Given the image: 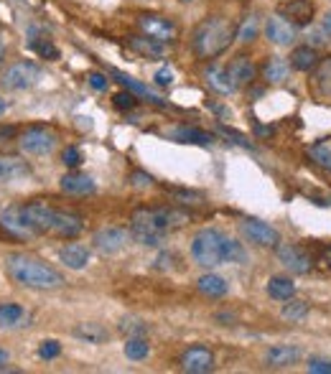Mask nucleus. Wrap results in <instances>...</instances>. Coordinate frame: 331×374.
Segmentation results:
<instances>
[{
    "mask_svg": "<svg viewBox=\"0 0 331 374\" xmlns=\"http://www.w3.org/2000/svg\"><path fill=\"white\" fill-rule=\"evenodd\" d=\"M222 257L225 262H232V265H245L247 262V250L240 240H232V237H225V245H222Z\"/></svg>",
    "mask_w": 331,
    "mask_h": 374,
    "instance_id": "72a5a7b5",
    "label": "nucleus"
},
{
    "mask_svg": "<svg viewBox=\"0 0 331 374\" xmlns=\"http://www.w3.org/2000/svg\"><path fill=\"white\" fill-rule=\"evenodd\" d=\"M0 224H3V229H6L8 234H13L18 240L36 237V229L31 226L23 206H8L6 212H3V217H0Z\"/></svg>",
    "mask_w": 331,
    "mask_h": 374,
    "instance_id": "9b49d317",
    "label": "nucleus"
},
{
    "mask_svg": "<svg viewBox=\"0 0 331 374\" xmlns=\"http://www.w3.org/2000/svg\"><path fill=\"white\" fill-rule=\"evenodd\" d=\"M41 77H43V71L38 64L18 62V64H13V66H8L3 79H0V85H3V89H8V92H23V89H31V87L38 85Z\"/></svg>",
    "mask_w": 331,
    "mask_h": 374,
    "instance_id": "39448f33",
    "label": "nucleus"
},
{
    "mask_svg": "<svg viewBox=\"0 0 331 374\" xmlns=\"http://www.w3.org/2000/svg\"><path fill=\"white\" fill-rule=\"evenodd\" d=\"M130 184L138 186V189H146V186L153 184V178H150L148 173H143V171H135L133 176H130Z\"/></svg>",
    "mask_w": 331,
    "mask_h": 374,
    "instance_id": "de8ad7c7",
    "label": "nucleus"
},
{
    "mask_svg": "<svg viewBox=\"0 0 331 374\" xmlns=\"http://www.w3.org/2000/svg\"><path fill=\"white\" fill-rule=\"evenodd\" d=\"M219 133L225 135V138H232L234 143H240L242 148H253V143H250V141H245V138H242L240 133H234V130H230V127H222V125H219Z\"/></svg>",
    "mask_w": 331,
    "mask_h": 374,
    "instance_id": "49530a36",
    "label": "nucleus"
},
{
    "mask_svg": "<svg viewBox=\"0 0 331 374\" xmlns=\"http://www.w3.org/2000/svg\"><path fill=\"white\" fill-rule=\"evenodd\" d=\"M278 262L293 275H306L314 268V257L298 245H278Z\"/></svg>",
    "mask_w": 331,
    "mask_h": 374,
    "instance_id": "1a4fd4ad",
    "label": "nucleus"
},
{
    "mask_svg": "<svg viewBox=\"0 0 331 374\" xmlns=\"http://www.w3.org/2000/svg\"><path fill=\"white\" fill-rule=\"evenodd\" d=\"M118 329H120V333H125V336H146V333H148V324L138 316H125Z\"/></svg>",
    "mask_w": 331,
    "mask_h": 374,
    "instance_id": "e433bc0d",
    "label": "nucleus"
},
{
    "mask_svg": "<svg viewBox=\"0 0 331 374\" xmlns=\"http://www.w3.org/2000/svg\"><path fill=\"white\" fill-rule=\"evenodd\" d=\"M181 369L189 374H206L214 369V354L206 346H191L181 354Z\"/></svg>",
    "mask_w": 331,
    "mask_h": 374,
    "instance_id": "4468645a",
    "label": "nucleus"
},
{
    "mask_svg": "<svg viewBox=\"0 0 331 374\" xmlns=\"http://www.w3.org/2000/svg\"><path fill=\"white\" fill-rule=\"evenodd\" d=\"M268 296L273 301H290L296 296V282L286 275H275L268 280Z\"/></svg>",
    "mask_w": 331,
    "mask_h": 374,
    "instance_id": "c756f323",
    "label": "nucleus"
},
{
    "mask_svg": "<svg viewBox=\"0 0 331 374\" xmlns=\"http://www.w3.org/2000/svg\"><path fill=\"white\" fill-rule=\"evenodd\" d=\"M59 257H62V262L69 270H85L87 265H90V250H87L85 245H77V242H71V245L62 247Z\"/></svg>",
    "mask_w": 331,
    "mask_h": 374,
    "instance_id": "393cba45",
    "label": "nucleus"
},
{
    "mask_svg": "<svg viewBox=\"0 0 331 374\" xmlns=\"http://www.w3.org/2000/svg\"><path fill=\"white\" fill-rule=\"evenodd\" d=\"M87 82H90L92 89H97V92H102V89H107V82H110V79H107L105 74H99V71H92L90 77H87Z\"/></svg>",
    "mask_w": 331,
    "mask_h": 374,
    "instance_id": "c03bdc74",
    "label": "nucleus"
},
{
    "mask_svg": "<svg viewBox=\"0 0 331 374\" xmlns=\"http://www.w3.org/2000/svg\"><path fill=\"white\" fill-rule=\"evenodd\" d=\"M113 105L118 110H133L135 107V94L133 92H118L113 97Z\"/></svg>",
    "mask_w": 331,
    "mask_h": 374,
    "instance_id": "37998d69",
    "label": "nucleus"
},
{
    "mask_svg": "<svg viewBox=\"0 0 331 374\" xmlns=\"http://www.w3.org/2000/svg\"><path fill=\"white\" fill-rule=\"evenodd\" d=\"M113 77H115V82H120L125 89H130V92L138 94V97H146L148 102H153V105H166V99H163L161 94L153 92L148 85H141L138 79L127 77V74H122V71H113Z\"/></svg>",
    "mask_w": 331,
    "mask_h": 374,
    "instance_id": "4be33fe9",
    "label": "nucleus"
},
{
    "mask_svg": "<svg viewBox=\"0 0 331 374\" xmlns=\"http://www.w3.org/2000/svg\"><path fill=\"white\" fill-rule=\"evenodd\" d=\"M18 145L26 156H49L51 150L57 148V135L46 127H31L21 135Z\"/></svg>",
    "mask_w": 331,
    "mask_h": 374,
    "instance_id": "6e6552de",
    "label": "nucleus"
},
{
    "mask_svg": "<svg viewBox=\"0 0 331 374\" xmlns=\"http://www.w3.org/2000/svg\"><path fill=\"white\" fill-rule=\"evenodd\" d=\"M23 209H26V217H29V222H31V226L36 229V234H46V232L51 234L59 209H54V206L46 204V201H31V204H26Z\"/></svg>",
    "mask_w": 331,
    "mask_h": 374,
    "instance_id": "f8f14e48",
    "label": "nucleus"
},
{
    "mask_svg": "<svg viewBox=\"0 0 331 374\" xmlns=\"http://www.w3.org/2000/svg\"><path fill=\"white\" fill-rule=\"evenodd\" d=\"M178 3H183V6H189V3H194V0H178Z\"/></svg>",
    "mask_w": 331,
    "mask_h": 374,
    "instance_id": "4d7b16f0",
    "label": "nucleus"
},
{
    "mask_svg": "<svg viewBox=\"0 0 331 374\" xmlns=\"http://www.w3.org/2000/svg\"><path fill=\"white\" fill-rule=\"evenodd\" d=\"M258 34H260V23H258V15H247L245 21L240 23V29H237V34H234V38L242 43V46H247V43H253L255 38H258Z\"/></svg>",
    "mask_w": 331,
    "mask_h": 374,
    "instance_id": "f704fd0d",
    "label": "nucleus"
},
{
    "mask_svg": "<svg viewBox=\"0 0 331 374\" xmlns=\"http://www.w3.org/2000/svg\"><path fill=\"white\" fill-rule=\"evenodd\" d=\"M155 85L158 87H171V82H174V71L169 69V66H163V69L155 71Z\"/></svg>",
    "mask_w": 331,
    "mask_h": 374,
    "instance_id": "a18cd8bd",
    "label": "nucleus"
},
{
    "mask_svg": "<svg viewBox=\"0 0 331 374\" xmlns=\"http://www.w3.org/2000/svg\"><path fill=\"white\" fill-rule=\"evenodd\" d=\"M31 49H34L38 57L49 59V62H57L59 59V49L49 41V38H31Z\"/></svg>",
    "mask_w": 331,
    "mask_h": 374,
    "instance_id": "58836bf2",
    "label": "nucleus"
},
{
    "mask_svg": "<svg viewBox=\"0 0 331 374\" xmlns=\"http://www.w3.org/2000/svg\"><path fill=\"white\" fill-rule=\"evenodd\" d=\"M15 135V127L13 125H0V143L3 141H10Z\"/></svg>",
    "mask_w": 331,
    "mask_h": 374,
    "instance_id": "8fccbe9b",
    "label": "nucleus"
},
{
    "mask_svg": "<svg viewBox=\"0 0 331 374\" xmlns=\"http://www.w3.org/2000/svg\"><path fill=\"white\" fill-rule=\"evenodd\" d=\"M3 59H6V43L0 41V62H3Z\"/></svg>",
    "mask_w": 331,
    "mask_h": 374,
    "instance_id": "5fc2aeb1",
    "label": "nucleus"
},
{
    "mask_svg": "<svg viewBox=\"0 0 331 374\" xmlns=\"http://www.w3.org/2000/svg\"><path fill=\"white\" fill-rule=\"evenodd\" d=\"M326 262H329V268H331V250L326 252Z\"/></svg>",
    "mask_w": 331,
    "mask_h": 374,
    "instance_id": "6e6d98bb",
    "label": "nucleus"
},
{
    "mask_svg": "<svg viewBox=\"0 0 331 374\" xmlns=\"http://www.w3.org/2000/svg\"><path fill=\"white\" fill-rule=\"evenodd\" d=\"M298 359H301V349H298V346L278 344V346H270L268 352H265V361H268V367H273V369L293 367Z\"/></svg>",
    "mask_w": 331,
    "mask_h": 374,
    "instance_id": "a211bd4d",
    "label": "nucleus"
},
{
    "mask_svg": "<svg viewBox=\"0 0 331 374\" xmlns=\"http://www.w3.org/2000/svg\"><path fill=\"white\" fill-rule=\"evenodd\" d=\"M127 46H130L135 54H141V57H146V59H161V57H166V46H169V43L155 41V38H148V36H130V38H127Z\"/></svg>",
    "mask_w": 331,
    "mask_h": 374,
    "instance_id": "412c9836",
    "label": "nucleus"
},
{
    "mask_svg": "<svg viewBox=\"0 0 331 374\" xmlns=\"http://www.w3.org/2000/svg\"><path fill=\"white\" fill-rule=\"evenodd\" d=\"M309 158L316 166H321V168L331 171V148L329 145H324V143H316V145H311L309 148Z\"/></svg>",
    "mask_w": 331,
    "mask_h": 374,
    "instance_id": "4c0bfd02",
    "label": "nucleus"
},
{
    "mask_svg": "<svg viewBox=\"0 0 331 374\" xmlns=\"http://www.w3.org/2000/svg\"><path fill=\"white\" fill-rule=\"evenodd\" d=\"M314 85H316V92L321 97L331 99V57H326L324 62L316 64V77H314Z\"/></svg>",
    "mask_w": 331,
    "mask_h": 374,
    "instance_id": "473e14b6",
    "label": "nucleus"
},
{
    "mask_svg": "<svg viewBox=\"0 0 331 374\" xmlns=\"http://www.w3.org/2000/svg\"><path fill=\"white\" fill-rule=\"evenodd\" d=\"M234 34H237V29L227 18L211 15V18H204L194 29V34H191V49H194V54L199 59H214L230 49V43L234 41Z\"/></svg>",
    "mask_w": 331,
    "mask_h": 374,
    "instance_id": "7ed1b4c3",
    "label": "nucleus"
},
{
    "mask_svg": "<svg viewBox=\"0 0 331 374\" xmlns=\"http://www.w3.org/2000/svg\"><path fill=\"white\" fill-rule=\"evenodd\" d=\"M314 13H316L314 0H288L281 8V15H286L293 26H309L314 21Z\"/></svg>",
    "mask_w": 331,
    "mask_h": 374,
    "instance_id": "2eb2a0df",
    "label": "nucleus"
},
{
    "mask_svg": "<svg viewBox=\"0 0 331 374\" xmlns=\"http://www.w3.org/2000/svg\"><path fill=\"white\" fill-rule=\"evenodd\" d=\"M189 214L178 209H141L130 219V240L143 247H158L171 232L186 226Z\"/></svg>",
    "mask_w": 331,
    "mask_h": 374,
    "instance_id": "f257e3e1",
    "label": "nucleus"
},
{
    "mask_svg": "<svg viewBox=\"0 0 331 374\" xmlns=\"http://www.w3.org/2000/svg\"><path fill=\"white\" fill-rule=\"evenodd\" d=\"M281 316L286 318V321H290V324L303 321V318L309 316V303H306V301H293V298H290V303L283 305Z\"/></svg>",
    "mask_w": 331,
    "mask_h": 374,
    "instance_id": "c9c22d12",
    "label": "nucleus"
},
{
    "mask_svg": "<svg viewBox=\"0 0 331 374\" xmlns=\"http://www.w3.org/2000/svg\"><path fill=\"white\" fill-rule=\"evenodd\" d=\"M29 321L26 308L18 303H0V329H21Z\"/></svg>",
    "mask_w": 331,
    "mask_h": 374,
    "instance_id": "bb28decb",
    "label": "nucleus"
},
{
    "mask_svg": "<svg viewBox=\"0 0 331 374\" xmlns=\"http://www.w3.org/2000/svg\"><path fill=\"white\" fill-rule=\"evenodd\" d=\"M204 79L206 85H209V89H214L217 94H234L237 92V85H234V79L230 77V71H227V66H219V64H209L204 71Z\"/></svg>",
    "mask_w": 331,
    "mask_h": 374,
    "instance_id": "dca6fc26",
    "label": "nucleus"
},
{
    "mask_svg": "<svg viewBox=\"0 0 331 374\" xmlns=\"http://www.w3.org/2000/svg\"><path fill=\"white\" fill-rule=\"evenodd\" d=\"M227 71H230V77L234 79V85H237V89H240V87L253 85L255 77H258V66H255L253 59L245 57V54H240V57H234L232 62H230V66H227Z\"/></svg>",
    "mask_w": 331,
    "mask_h": 374,
    "instance_id": "f3484780",
    "label": "nucleus"
},
{
    "mask_svg": "<svg viewBox=\"0 0 331 374\" xmlns=\"http://www.w3.org/2000/svg\"><path fill=\"white\" fill-rule=\"evenodd\" d=\"M290 77V64L281 57H270L268 62L262 64V79L268 85H283Z\"/></svg>",
    "mask_w": 331,
    "mask_h": 374,
    "instance_id": "5701e85b",
    "label": "nucleus"
},
{
    "mask_svg": "<svg viewBox=\"0 0 331 374\" xmlns=\"http://www.w3.org/2000/svg\"><path fill=\"white\" fill-rule=\"evenodd\" d=\"M31 176V166L21 158H0V181H21Z\"/></svg>",
    "mask_w": 331,
    "mask_h": 374,
    "instance_id": "a878e982",
    "label": "nucleus"
},
{
    "mask_svg": "<svg viewBox=\"0 0 331 374\" xmlns=\"http://www.w3.org/2000/svg\"><path fill=\"white\" fill-rule=\"evenodd\" d=\"M6 270L18 285L31 290H59L66 282L59 270L36 260V257H29V254H8Z\"/></svg>",
    "mask_w": 331,
    "mask_h": 374,
    "instance_id": "f03ea898",
    "label": "nucleus"
},
{
    "mask_svg": "<svg viewBox=\"0 0 331 374\" xmlns=\"http://www.w3.org/2000/svg\"><path fill=\"white\" fill-rule=\"evenodd\" d=\"M171 135H174V141L189 143V145H211V143H214L211 133H204V130H199V127H178V130H174Z\"/></svg>",
    "mask_w": 331,
    "mask_h": 374,
    "instance_id": "7c9ffc66",
    "label": "nucleus"
},
{
    "mask_svg": "<svg viewBox=\"0 0 331 374\" xmlns=\"http://www.w3.org/2000/svg\"><path fill=\"white\" fill-rule=\"evenodd\" d=\"M59 354H62V346H59V341H54V339L43 341V344L38 346V357H41L43 361H49V359H57Z\"/></svg>",
    "mask_w": 331,
    "mask_h": 374,
    "instance_id": "a19ab883",
    "label": "nucleus"
},
{
    "mask_svg": "<svg viewBox=\"0 0 331 374\" xmlns=\"http://www.w3.org/2000/svg\"><path fill=\"white\" fill-rule=\"evenodd\" d=\"M62 163L66 166V168H79V163H82V153H79L77 148H64Z\"/></svg>",
    "mask_w": 331,
    "mask_h": 374,
    "instance_id": "79ce46f5",
    "label": "nucleus"
},
{
    "mask_svg": "<svg viewBox=\"0 0 331 374\" xmlns=\"http://www.w3.org/2000/svg\"><path fill=\"white\" fill-rule=\"evenodd\" d=\"M197 288L206 298H225L230 293V282L222 275H217V273H206V275H202L197 280Z\"/></svg>",
    "mask_w": 331,
    "mask_h": 374,
    "instance_id": "b1692460",
    "label": "nucleus"
},
{
    "mask_svg": "<svg viewBox=\"0 0 331 374\" xmlns=\"http://www.w3.org/2000/svg\"><path fill=\"white\" fill-rule=\"evenodd\" d=\"M74 336L79 341H87V344H105L107 341V329L102 324H94V321H85V324L74 326Z\"/></svg>",
    "mask_w": 331,
    "mask_h": 374,
    "instance_id": "c85d7f7f",
    "label": "nucleus"
},
{
    "mask_svg": "<svg viewBox=\"0 0 331 374\" xmlns=\"http://www.w3.org/2000/svg\"><path fill=\"white\" fill-rule=\"evenodd\" d=\"M222 245H225V234L219 232V229L206 226V229L194 234V240H191V257H194L197 265H202L206 270L217 268V265L225 262Z\"/></svg>",
    "mask_w": 331,
    "mask_h": 374,
    "instance_id": "20e7f679",
    "label": "nucleus"
},
{
    "mask_svg": "<svg viewBox=\"0 0 331 374\" xmlns=\"http://www.w3.org/2000/svg\"><path fill=\"white\" fill-rule=\"evenodd\" d=\"M321 29H324V34H326V36H329V38H331V10H329V13L324 15V23H321Z\"/></svg>",
    "mask_w": 331,
    "mask_h": 374,
    "instance_id": "3c124183",
    "label": "nucleus"
},
{
    "mask_svg": "<svg viewBox=\"0 0 331 374\" xmlns=\"http://www.w3.org/2000/svg\"><path fill=\"white\" fill-rule=\"evenodd\" d=\"M240 232L247 242H253L258 247H278L281 245V232L262 219H242Z\"/></svg>",
    "mask_w": 331,
    "mask_h": 374,
    "instance_id": "0eeeda50",
    "label": "nucleus"
},
{
    "mask_svg": "<svg viewBox=\"0 0 331 374\" xmlns=\"http://www.w3.org/2000/svg\"><path fill=\"white\" fill-rule=\"evenodd\" d=\"M176 260V254H171V252H163L158 260H155V268L158 270H166V268H171V262Z\"/></svg>",
    "mask_w": 331,
    "mask_h": 374,
    "instance_id": "09e8293b",
    "label": "nucleus"
},
{
    "mask_svg": "<svg viewBox=\"0 0 331 374\" xmlns=\"http://www.w3.org/2000/svg\"><path fill=\"white\" fill-rule=\"evenodd\" d=\"M64 194H71V196H87V194H94V178L87 176V173H66L59 181Z\"/></svg>",
    "mask_w": 331,
    "mask_h": 374,
    "instance_id": "aec40b11",
    "label": "nucleus"
},
{
    "mask_svg": "<svg viewBox=\"0 0 331 374\" xmlns=\"http://www.w3.org/2000/svg\"><path fill=\"white\" fill-rule=\"evenodd\" d=\"M318 64V54H316V46H296V49L290 51V66L298 71H311L316 69Z\"/></svg>",
    "mask_w": 331,
    "mask_h": 374,
    "instance_id": "cd10ccee",
    "label": "nucleus"
},
{
    "mask_svg": "<svg viewBox=\"0 0 331 374\" xmlns=\"http://www.w3.org/2000/svg\"><path fill=\"white\" fill-rule=\"evenodd\" d=\"M8 107H10V105H8L6 99L0 97V117H3V115H6V113H8Z\"/></svg>",
    "mask_w": 331,
    "mask_h": 374,
    "instance_id": "864d4df0",
    "label": "nucleus"
},
{
    "mask_svg": "<svg viewBox=\"0 0 331 374\" xmlns=\"http://www.w3.org/2000/svg\"><path fill=\"white\" fill-rule=\"evenodd\" d=\"M122 352H125V357L130 361H143L148 359L150 354V344L146 336H127L125 346H122Z\"/></svg>",
    "mask_w": 331,
    "mask_h": 374,
    "instance_id": "2f4dec72",
    "label": "nucleus"
},
{
    "mask_svg": "<svg viewBox=\"0 0 331 374\" xmlns=\"http://www.w3.org/2000/svg\"><path fill=\"white\" fill-rule=\"evenodd\" d=\"M265 36H268V41L275 43V46H290V43L296 41V26L286 15L275 13L265 21Z\"/></svg>",
    "mask_w": 331,
    "mask_h": 374,
    "instance_id": "ddd939ff",
    "label": "nucleus"
},
{
    "mask_svg": "<svg viewBox=\"0 0 331 374\" xmlns=\"http://www.w3.org/2000/svg\"><path fill=\"white\" fill-rule=\"evenodd\" d=\"M306 369L311 374H331V359H326V357H311Z\"/></svg>",
    "mask_w": 331,
    "mask_h": 374,
    "instance_id": "ea45409f",
    "label": "nucleus"
},
{
    "mask_svg": "<svg viewBox=\"0 0 331 374\" xmlns=\"http://www.w3.org/2000/svg\"><path fill=\"white\" fill-rule=\"evenodd\" d=\"M8 361H10V354H8V349H0V369L6 367Z\"/></svg>",
    "mask_w": 331,
    "mask_h": 374,
    "instance_id": "603ef678",
    "label": "nucleus"
},
{
    "mask_svg": "<svg viewBox=\"0 0 331 374\" xmlns=\"http://www.w3.org/2000/svg\"><path fill=\"white\" fill-rule=\"evenodd\" d=\"M138 29H141L143 36H148V38H155V41L161 43H171L176 41V23L166 18V15H155V13H141L138 15Z\"/></svg>",
    "mask_w": 331,
    "mask_h": 374,
    "instance_id": "423d86ee",
    "label": "nucleus"
},
{
    "mask_svg": "<svg viewBox=\"0 0 331 374\" xmlns=\"http://www.w3.org/2000/svg\"><path fill=\"white\" fill-rule=\"evenodd\" d=\"M127 240H130V232H125L120 226H102L99 232H94L92 245H94L99 254H118L122 252Z\"/></svg>",
    "mask_w": 331,
    "mask_h": 374,
    "instance_id": "9d476101",
    "label": "nucleus"
},
{
    "mask_svg": "<svg viewBox=\"0 0 331 374\" xmlns=\"http://www.w3.org/2000/svg\"><path fill=\"white\" fill-rule=\"evenodd\" d=\"M85 229V222L79 214H71V212H59L57 214V222H54V229L51 234H57V237H64V240H74L79 237Z\"/></svg>",
    "mask_w": 331,
    "mask_h": 374,
    "instance_id": "6ab92c4d",
    "label": "nucleus"
}]
</instances>
